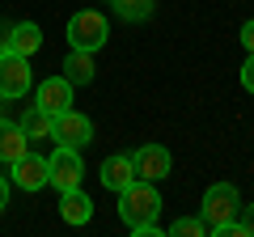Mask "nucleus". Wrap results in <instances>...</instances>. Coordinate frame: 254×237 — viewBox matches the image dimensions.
<instances>
[{"label":"nucleus","instance_id":"22","mask_svg":"<svg viewBox=\"0 0 254 237\" xmlns=\"http://www.w3.org/2000/svg\"><path fill=\"white\" fill-rule=\"evenodd\" d=\"M4 106H9V98H4V93H0V118H9V115H4Z\"/></svg>","mask_w":254,"mask_h":237},{"label":"nucleus","instance_id":"18","mask_svg":"<svg viewBox=\"0 0 254 237\" xmlns=\"http://www.w3.org/2000/svg\"><path fill=\"white\" fill-rule=\"evenodd\" d=\"M242 89L254 93V55H246V64H242Z\"/></svg>","mask_w":254,"mask_h":237},{"label":"nucleus","instance_id":"21","mask_svg":"<svg viewBox=\"0 0 254 237\" xmlns=\"http://www.w3.org/2000/svg\"><path fill=\"white\" fill-rule=\"evenodd\" d=\"M9 208V182H4V178H0V212Z\"/></svg>","mask_w":254,"mask_h":237},{"label":"nucleus","instance_id":"4","mask_svg":"<svg viewBox=\"0 0 254 237\" xmlns=\"http://www.w3.org/2000/svg\"><path fill=\"white\" fill-rule=\"evenodd\" d=\"M47 170H51V178H47V186H55V191H76L85 178V161H81V148H55L51 157H47Z\"/></svg>","mask_w":254,"mask_h":237},{"label":"nucleus","instance_id":"20","mask_svg":"<svg viewBox=\"0 0 254 237\" xmlns=\"http://www.w3.org/2000/svg\"><path fill=\"white\" fill-rule=\"evenodd\" d=\"M242 229H246V237H254V203L242 212Z\"/></svg>","mask_w":254,"mask_h":237},{"label":"nucleus","instance_id":"11","mask_svg":"<svg viewBox=\"0 0 254 237\" xmlns=\"http://www.w3.org/2000/svg\"><path fill=\"white\" fill-rule=\"evenodd\" d=\"M127 182H136V170H131V157L127 153H115V157H106V161H102V186H106V191H123Z\"/></svg>","mask_w":254,"mask_h":237},{"label":"nucleus","instance_id":"9","mask_svg":"<svg viewBox=\"0 0 254 237\" xmlns=\"http://www.w3.org/2000/svg\"><path fill=\"white\" fill-rule=\"evenodd\" d=\"M47 178H51V170H47V157L43 153H26L13 161V182L21 186V191H43Z\"/></svg>","mask_w":254,"mask_h":237},{"label":"nucleus","instance_id":"1","mask_svg":"<svg viewBox=\"0 0 254 237\" xmlns=\"http://www.w3.org/2000/svg\"><path fill=\"white\" fill-rule=\"evenodd\" d=\"M157 212H161V195H157L153 182L136 178V182H127L119 191V216H123V225L136 237H157L161 233L157 229Z\"/></svg>","mask_w":254,"mask_h":237},{"label":"nucleus","instance_id":"12","mask_svg":"<svg viewBox=\"0 0 254 237\" xmlns=\"http://www.w3.org/2000/svg\"><path fill=\"white\" fill-rule=\"evenodd\" d=\"M60 216L68 225H89L93 220V199L76 186V191H60Z\"/></svg>","mask_w":254,"mask_h":237},{"label":"nucleus","instance_id":"2","mask_svg":"<svg viewBox=\"0 0 254 237\" xmlns=\"http://www.w3.org/2000/svg\"><path fill=\"white\" fill-rule=\"evenodd\" d=\"M237 186H229V182H216V186H208L203 191V203H199V220H203V229L208 233H216L220 225H229V220H237Z\"/></svg>","mask_w":254,"mask_h":237},{"label":"nucleus","instance_id":"8","mask_svg":"<svg viewBox=\"0 0 254 237\" xmlns=\"http://www.w3.org/2000/svg\"><path fill=\"white\" fill-rule=\"evenodd\" d=\"M34 106H43L47 115H60V110L72 106V81L68 76H47L34 89Z\"/></svg>","mask_w":254,"mask_h":237},{"label":"nucleus","instance_id":"23","mask_svg":"<svg viewBox=\"0 0 254 237\" xmlns=\"http://www.w3.org/2000/svg\"><path fill=\"white\" fill-rule=\"evenodd\" d=\"M102 4H110V0H102Z\"/></svg>","mask_w":254,"mask_h":237},{"label":"nucleus","instance_id":"13","mask_svg":"<svg viewBox=\"0 0 254 237\" xmlns=\"http://www.w3.org/2000/svg\"><path fill=\"white\" fill-rule=\"evenodd\" d=\"M30 153V140H26V131L13 123V118H0V161L4 165H13L17 157H26Z\"/></svg>","mask_w":254,"mask_h":237},{"label":"nucleus","instance_id":"6","mask_svg":"<svg viewBox=\"0 0 254 237\" xmlns=\"http://www.w3.org/2000/svg\"><path fill=\"white\" fill-rule=\"evenodd\" d=\"M51 140H55V144H64V148H85V144L93 140V123L68 106V110H60V115H55Z\"/></svg>","mask_w":254,"mask_h":237},{"label":"nucleus","instance_id":"17","mask_svg":"<svg viewBox=\"0 0 254 237\" xmlns=\"http://www.w3.org/2000/svg\"><path fill=\"white\" fill-rule=\"evenodd\" d=\"M170 233H174V237H208V229H203L199 216H178V220L170 225Z\"/></svg>","mask_w":254,"mask_h":237},{"label":"nucleus","instance_id":"10","mask_svg":"<svg viewBox=\"0 0 254 237\" xmlns=\"http://www.w3.org/2000/svg\"><path fill=\"white\" fill-rule=\"evenodd\" d=\"M0 47H9V51H17V55H34L38 47H43V30L34 26V21H17V26H9V34H4V43Z\"/></svg>","mask_w":254,"mask_h":237},{"label":"nucleus","instance_id":"3","mask_svg":"<svg viewBox=\"0 0 254 237\" xmlns=\"http://www.w3.org/2000/svg\"><path fill=\"white\" fill-rule=\"evenodd\" d=\"M106 38H110V26L98 9H81L68 17V43L76 51H98V47H106Z\"/></svg>","mask_w":254,"mask_h":237},{"label":"nucleus","instance_id":"16","mask_svg":"<svg viewBox=\"0 0 254 237\" xmlns=\"http://www.w3.org/2000/svg\"><path fill=\"white\" fill-rule=\"evenodd\" d=\"M110 4H115V13L123 21H148L157 9V0H110Z\"/></svg>","mask_w":254,"mask_h":237},{"label":"nucleus","instance_id":"15","mask_svg":"<svg viewBox=\"0 0 254 237\" xmlns=\"http://www.w3.org/2000/svg\"><path fill=\"white\" fill-rule=\"evenodd\" d=\"M51 123H55V115H47L43 106H30L26 115L17 118V127L26 131V140L34 144V140H51Z\"/></svg>","mask_w":254,"mask_h":237},{"label":"nucleus","instance_id":"19","mask_svg":"<svg viewBox=\"0 0 254 237\" xmlns=\"http://www.w3.org/2000/svg\"><path fill=\"white\" fill-rule=\"evenodd\" d=\"M242 47H246V55H254V17L242 26Z\"/></svg>","mask_w":254,"mask_h":237},{"label":"nucleus","instance_id":"5","mask_svg":"<svg viewBox=\"0 0 254 237\" xmlns=\"http://www.w3.org/2000/svg\"><path fill=\"white\" fill-rule=\"evenodd\" d=\"M30 59L26 55H17V51H9V47H0V93L9 102H17V98H26L30 93Z\"/></svg>","mask_w":254,"mask_h":237},{"label":"nucleus","instance_id":"14","mask_svg":"<svg viewBox=\"0 0 254 237\" xmlns=\"http://www.w3.org/2000/svg\"><path fill=\"white\" fill-rule=\"evenodd\" d=\"M64 76L72 85H89L93 76H98V64H93V51H68V59H64Z\"/></svg>","mask_w":254,"mask_h":237},{"label":"nucleus","instance_id":"7","mask_svg":"<svg viewBox=\"0 0 254 237\" xmlns=\"http://www.w3.org/2000/svg\"><path fill=\"white\" fill-rule=\"evenodd\" d=\"M170 148L165 144H144L131 153V170H136V178H144V182H161V178H170Z\"/></svg>","mask_w":254,"mask_h":237}]
</instances>
